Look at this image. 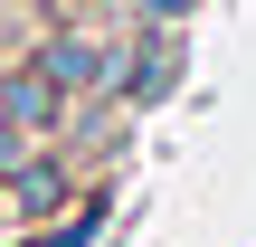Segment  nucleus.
Listing matches in <instances>:
<instances>
[{
    "mask_svg": "<svg viewBox=\"0 0 256 247\" xmlns=\"http://www.w3.org/2000/svg\"><path fill=\"white\" fill-rule=\"evenodd\" d=\"M38 76H48L57 95H76V86H95V48H86V38H57V48L38 57Z\"/></svg>",
    "mask_w": 256,
    "mask_h": 247,
    "instance_id": "1",
    "label": "nucleus"
},
{
    "mask_svg": "<svg viewBox=\"0 0 256 247\" xmlns=\"http://www.w3.org/2000/svg\"><path fill=\"white\" fill-rule=\"evenodd\" d=\"M0 105H10V124H57V86L48 76H10Z\"/></svg>",
    "mask_w": 256,
    "mask_h": 247,
    "instance_id": "2",
    "label": "nucleus"
},
{
    "mask_svg": "<svg viewBox=\"0 0 256 247\" xmlns=\"http://www.w3.org/2000/svg\"><path fill=\"white\" fill-rule=\"evenodd\" d=\"M19 162H28V143H19V124H10V114H0V181H10V171H19Z\"/></svg>",
    "mask_w": 256,
    "mask_h": 247,
    "instance_id": "3",
    "label": "nucleus"
}]
</instances>
